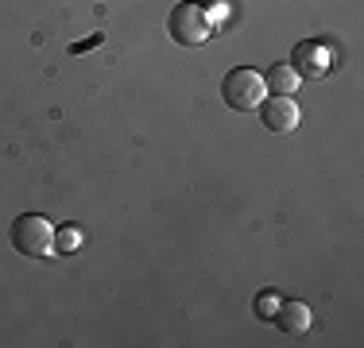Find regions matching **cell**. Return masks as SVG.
Here are the masks:
<instances>
[{"label": "cell", "instance_id": "6da1fadb", "mask_svg": "<svg viewBox=\"0 0 364 348\" xmlns=\"http://www.w3.org/2000/svg\"><path fill=\"white\" fill-rule=\"evenodd\" d=\"M167 31L178 47H202L205 39L213 35V16L205 4H194V0H182V4L171 8Z\"/></svg>", "mask_w": 364, "mask_h": 348}, {"label": "cell", "instance_id": "7a4b0ae2", "mask_svg": "<svg viewBox=\"0 0 364 348\" xmlns=\"http://www.w3.org/2000/svg\"><path fill=\"white\" fill-rule=\"evenodd\" d=\"M8 240L20 256H31V259H43V256H55V229H50L47 217L39 213H20L8 229Z\"/></svg>", "mask_w": 364, "mask_h": 348}, {"label": "cell", "instance_id": "3957f363", "mask_svg": "<svg viewBox=\"0 0 364 348\" xmlns=\"http://www.w3.org/2000/svg\"><path fill=\"white\" fill-rule=\"evenodd\" d=\"M264 74L252 66H237V70H229L225 74V82H221V97L225 104H229L232 112H252L259 101H264Z\"/></svg>", "mask_w": 364, "mask_h": 348}, {"label": "cell", "instance_id": "277c9868", "mask_svg": "<svg viewBox=\"0 0 364 348\" xmlns=\"http://www.w3.org/2000/svg\"><path fill=\"white\" fill-rule=\"evenodd\" d=\"M256 109H259V124H264L267 132H275V136L294 132V128H299V120H302L299 104H294L291 97H279V93H272L267 101H259Z\"/></svg>", "mask_w": 364, "mask_h": 348}, {"label": "cell", "instance_id": "5b68a950", "mask_svg": "<svg viewBox=\"0 0 364 348\" xmlns=\"http://www.w3.org/2000/svg\"><path fill=\"white\" fill-rule=\"evenodd\" d=\"M291 70L299 77H326L329 74V50L322 47V43L302 39L299 47L291 50Z\"/></svg>", "mask_w": 364, "mask_h": 348}, {"label": "cell", "instance_id": "8992f818", "mask_svg": "<svg viewBox=\"0 0 364 348\" xmlns=\"http://www.w3.org/2000/svg\"><path fill=\"white\" fill-rule=\"evenodd\" d=\"M310 321H314V313H310L306 302H279V310H275V325L287 337L310 333Z\"/></svg>", "mask_w": 364, "mask_h": 348}, {"label": "cell", "instance_id": "52a82bcc", "mask_svg": "<svg viewBox=\"0 0 364 348\" xmlns=\"http://www.w3.org/2000/svg\"><path fill=\"white\" fill-rule=\"evenodd\" d=\"M264 89L267 93H279V97H291L299 89V74L291 70V62H275L272 70L264 74Z\"/></svg>", "mask_w": 364, "mask_h": 348}, {"label": "cell", "instance_id": "ba28073f", "mask_svg": "<svg viewBox=\"0 0 364 348\" xmlns=\"http://www.w3.org/2000/svg\"><path fill=\"white\" fill-rule=\"evenodd\" d=\"M275 310H279V298H275L272 290H264V294L256 298V313H259L264 321H275Z\"/></svg>", "mask_w": 364, "mask_h": 348}, {"label": "cell", "instance_id": "9c48e42d", "mask_svg": "<svg viewBox=\"0 0 364 348\" xmlns=\"http://www.w3.org/2000/svg\"><path fill=\"white\" fill-rule=\"evenodd\" d=\"M77 240H82V236H77L74 229L58 232V236H55V244H58V248H55V251H77Z\"/></svg>", "mask_w": 364, "mask_h": 348}]
</instances>
